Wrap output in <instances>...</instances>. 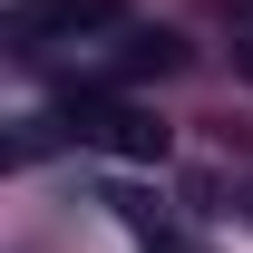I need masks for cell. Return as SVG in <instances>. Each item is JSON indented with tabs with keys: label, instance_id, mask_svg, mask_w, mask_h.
Listing matches in <instances>:
<instances>
[{
	"label": "cell",
	"instance_id": "obj_1",
	"mask_svg": "<svg viewBox=\"0 0 253 253\" xmlns=\"http://www.w3.org/2000/svg\"><path fill=\"white\" fill-rule=\"evenodd\" d=\"M68 136L97 146V156H126V166H156L166 156V126L146 117V107L107 97V88H68Z\"/></svg>",
	"mask_w": 253,
	"mask_h": 253
},
{
	"label": "cell",
	"instance_id": "obj_2",
	"mask_svg": "<svg viewBox=\"0 0 253 253\" xmlns=\"http://www.w3.org/2000/svg\"><path fill=\"white\" fill-rule=\"evenodd\" d=\"M97 30H126V0H20L10 10V49H59V39H97Z\"/></svg>",
	"mask_w": 253,
	"mask_h": 253
},
{
	"label": "cell",
	"instance_id": "obj_3",
	"mask_svg": "<svg viewBox=\"0 0 253 253\" xmlns=\"http://www.w3.org/2000/svg\"><path fill=\"white\" fill-rule=\"evenodd\" d=\"M175 59H185V39H175V30H117V49H107L117 78H156V68H175Z\"/></svg>",
	"mask_w": 253,
	"mask_h": 253
},
{
	"label": "cell",
	"instance_id": "obj_4",
	"mask_svg": "<svg viewBox=\"0 0 253 253\" xmlns=\"http://www.w3.org/2000/svg\"><path fill=\"white\" fill-rule=\"evenodd\" d=\"M146 253H205L195 234H175V224H146Z\"/></svg>",
	"mask_w": 253,
	"mask_h": 253
},
{
	"label": "cell",
	"instance_id": "obj_5",
	"mask_svg": "<svg viewBox=\"0 0 253 253\" xmlns=\"http://www.w3.org/2000/svg\"><path fill=\"white\" fill-rule=\"evenodd\" d=\"M234 49H244V68H253V30H244V39H234Z\"/></svg>",
	"mask_w": 253,
	"mask_h": 253
}]
</instances>
